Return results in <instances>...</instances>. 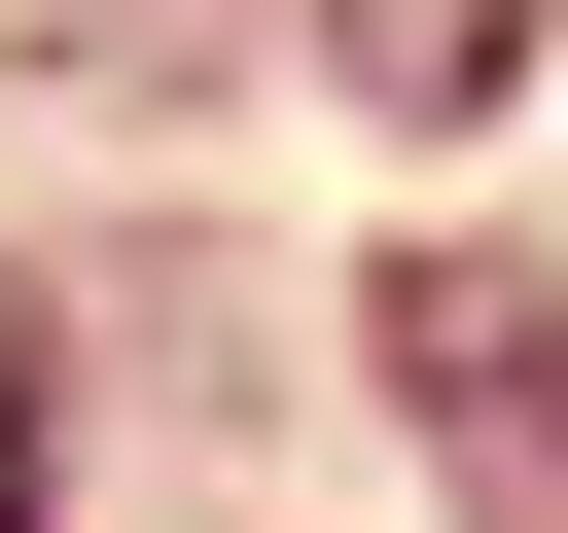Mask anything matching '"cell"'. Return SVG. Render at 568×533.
Wrapping results in <instances>:
<instances>
[{"mask_svg":"<svg viewBox=\"0 0 568 533\" xmlns=\"http://www.w3.org/2000/svg\"><path fill=\"white\" fill-rule=\"evenodd\" d=\"M355 36V107H497V0H320Z\"/></svg>","mask_w":568,"mask_h":533,"instance_id":"cell-1","label":"cell"},{"mask_svg":"<svg viewBox=\"0 0 568 533\" xmlns=\"http://www.w3.org/2000/svg\"><path fill=\"white\" fill-rule=\"evenodd\" d=\"M0 533H36V284H0Z\"/></svg>","mask_w":568,"mask_h":533,"instance_id":"cell-2","label":"cell"}]
</instances>
